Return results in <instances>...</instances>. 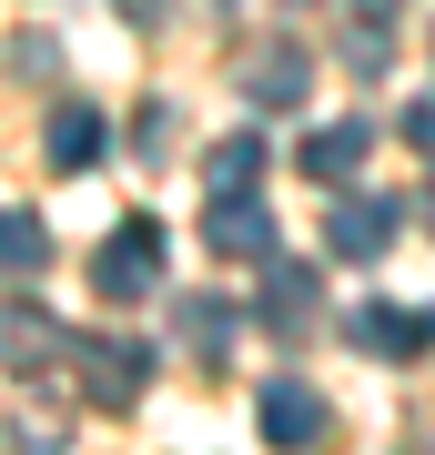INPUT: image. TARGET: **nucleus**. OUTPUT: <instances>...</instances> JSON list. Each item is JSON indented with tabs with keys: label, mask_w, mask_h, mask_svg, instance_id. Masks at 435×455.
Segmentation results:
<instances>
[{
	"label": "nucleus",
	"mask_w": 435,
	"mask_h": 455,
	"mask_svg": "<svg viewBox=\"0 0 435 455\" xmlns=\"http://www.w3.org/2000/svg\"><path fill=\"white\" fill-rule=\"evenodd\" d=\"M92 283L112 293V304H142V293L162 283V223H152V212H132V223L112 233V243H101V263H92Z\"/></svg>",
	"instance_id": "1"
},
{
	"label": "nucleus",
	"mask_w": 435,
	"mask_h": 455,
	"mask_svg": "<svg viewBox=\"0 0 435 455\" xmlns=\"http://www.w3.org/2000/svg\"><path fill=\"white\" fill-rule=\"evenodd\" d=\"M81 364H92V374H81V395H92V405H142V385H152V355H142V344H122V334H92V344H81Z\"/></svg>",
	"instance_id": "2"
},
{
	"label": "nucleus",
	"mask_w": 435,
	"mask_h": 455,
	"mask_svg": "<svg viewBox=\"0 0 435 455\" xmlns=\"http://www.w3.org/2000/svg\"><path fill=\"white\" fill-rule=\"evenodd\" d=\"M395 223H405V212H395L385 193H355V203H334V223H324V243H334L344 263H375V253L395 243Z\"/></svg>",
	"instance_id": "3"
},
{
	"label": "nucleus",
	"mask_w": 435,
	"mask_h": 455,
	"mask_svg": "<svg viewBox=\"0 0 435 455\" xmlns=\"http://www.w3.org/2000/svg\"><path fill=\"white\" fill-rule=\"evenodd\" d=\"M203 243L213 253H274V212H263L254 193H223V203L203 212Z\"/></svg>",
	"instance_id": "4"
},
{
	"label": "nucleus",
	"mask_w": 435,
	"mask_h": 455,
	"mask_svg": "<svg viewBox=\"0 0 435 455\" xmlns=\"http://www.w3.org/2000/svg\"><path fill=\"white\" fill-rule=\"evenodd\" d=\"M263 435H274V445H314L324 435V395H304V385H263Z\"/></svg>",
	"instance_id": "5"
},
{
	"label": "nucleus",
	"mask_w": 435,
	"mask_h": 455,
	"mask_svg": "<svg viewBox=\"0 0 435 455\" xmlns=\"http://www.w3.org/2000/svg\"><path fill=\"white\" fill-rule=\"evenodd\" d=\"M304 82H314V61H304V51H254V61H243V92H254L263 112L304 101Z\"/></svg>",
	"instance_id": "6"
},
{
	"label": "nucleus",
	"mask_w": 435,
	"mask_h": 455,
	"mask_svg": "<svg viewBox=\"0 0 435 455\" xmlns=\"http://www.w3.org/2000/svg\"><path fill=\"white\" fill-rule=\"evenodd\" d=\"M365 152H375V122H334V132H314V142L294 152V163H304L314 182H344V172L365 163Z\"/></svg>",
	"instance_id": "7"
},
{
	"label": "nucleus",
	"mask_w": 435,
	"mask_h": 455,
	"mask_svg": "<svg viewBox=\"0 0 435 455\" xmlns=\"http://www.w3.org/2000/svg\"><path fill=\"white\" fill-rule=\"evenodd\" d=\"M355 344H365V355H425L435 324H425V314H395V304H365L355 314Z\"/></svg>",
	"instance_id": "8"
},
{
	"label": "nucleus",
	"mask_w": 435,
	"mask_h": 455,
	"mask_svg": "<svg viewBox=\"0 0 435 455\" xmlns=\"http://www.w3.org/2000/svg\"><path fill=\"white\" fill-rule=\"evenodd\" d=\"M101 163V112H51V172H92Z\"/></svg>",
	"instance_id": "9"
},
{
	"label": "nucleus",
	"mask_w": 435,
	"mask_h": 455,
	"mask_svg": "<svg viewBox=\"0 0 435 455\" xmlns=\"http://www.w3.org/2000/svg\"><path fill=\"white\" fill-rule=\"evenodd\" d=\"M263 324H274V334H304V324H314V274H304V263H284V274H274Z\"/></svg>",
	"instance_id": "10"
},
{
	"label": "nucleus",
	"mask_w": 435,
	"mask_h": 455,
	"mask_svg": "<svg viewBox=\"0 0 435 455\" xmlns=\"http://www.w3.org/2000/svg\"><path fill=\"white\" fill-rule=\"evenodd\" d=\"M41 263H51L41 212H0V274H41Z\"/></svg>",
	"instance_id": "11"
},
{
	"label": "nucleus",
	"mask_w": 435,
	"mask_h": 455,
	"mask_svg": "<svg viewBox=\"0 0 435 455\" xmlns=\"http://www.w3.org/2000/svg\"><path fill=\"white\" fill-rule=\"evenodd\" d=\"M0 355H20V374H41V355H61V324H41V314H0Z\"/></svg>",
	"instance_id": "12"
},
{
	"label": "nucleus",
	"mask_w": 435,
	"mask_h": 455,
	"mask_svg": "<svg viewBox=\"0 0 435 455\" xmlns=\"http://www.w3.org/2000/svg\"><path fill=\"white\" fill-rule=\"evenodd\" d=\"M254 172H263V142H254V132H233V142L213 152V193H254Z\"/></svg>",
	"instance_id": "13"
},
{
	"label": "nucleus",
	"mask_w": 435,
	"mask_h": 455,
	"mask_svg": "<svg viewBox=\"0 0 435 455\" xmlns=\"http://www.w3.org/2000/svg\"><path fill=\"white\" fill-rule=\"evenodd\" d=\"M182 334H193L203 355H223V344H233V304H193V314H182Z\"/></svg>",
	"instance_id": "14"
},
{
	"label": "nucleus",
	"mask_w": 435,
	"mask_h": 455,
	"mask_svg": "<svg viewBox=\"0 0 435 455\" xmlns=\"http://www.w3.org/2000/svg\"><path fill=\"white\" fill-rule=\"evenodd\" d=\"M344 61H355V71H385V61H395V41H385V31H355V51H344Z\"/></svg>",
	"instance_id": "15"
},
{
	"label": "nucleus",
	"mask_w": 435,
	"mask_h": 455,
	"mask_svg": "<svg viewBox=\"0 0 435 455\" xmlns=\"http://www.w3.org/2000/svg\"><path fill=\"white\" fill-rule=\"evenodd\" d=\"M405 142H415V152H435V92L415 101V112H405Z\"/></svg>",
	"instance_id": "16"
},
{
	"label": "nucleus",
	"mask_w": 435,
	"mask_h": 455,
	"mask_svg": "<svg viewBox=\"0 0 435 455\" xmlns=\"http://www.w3.org/2000/svg\"><path fill=\"white\" fill-rule=\"evenodd\" d=\"M162 11H173V0H122V20H162Z\"/></svg>",
	"instance_id": "17"
},
{
	"label": "nucleus",
	"mask_w": 435,
	"mask_h": 455,
	"mask_svg": "<svg viewBox=\"0 0 435 455\" xmlns=\"http://www.w3.org/2000/svg\"><path fill=\"white\" fill-rule=\"evenodd\" d=\"M365 11H395V0H365Z\"/></svg>",
	"instance_id": "18"
},
{
	"label": "nucleus",
	"mask_w": 435,
	"mask_h": 455,
	"mask_svg": "<svg viewBox=\"0 0 435 455\" xmlns=\"http://www.w3.org/2000/svg\"><path fill=\"white\" fill-rule=\"evenodd\" d=\"M425 223H435V193H425Z\"/></svg>",
	"instance_id": "19"
}]
</instances>
